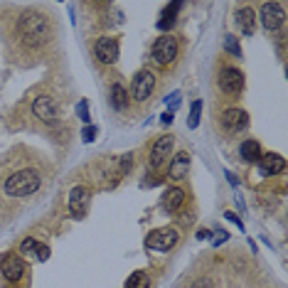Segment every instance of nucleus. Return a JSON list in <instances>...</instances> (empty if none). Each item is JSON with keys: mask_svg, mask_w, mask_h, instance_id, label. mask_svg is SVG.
<instances>
[{"mask_svg": "<svg viewBox=\"0 0 288 288\" xmlns=\"http://www.w3.org/2000/svg\"><path fill=\"white\" fill-rule=\"evenodd\" d=\"M187 200H190V195H187V190L182 185H170L160 195V209L165 214H180L187 205Z\"/></svg>", "mask_w": 288, "mask_h": 288, "instance_id": "15", "label": "nucleus"}, {"mask_svg": "<svg viewBox=\"0 0 288 288\" xmlns=\"http://www.w3.org/2000/svg\"><path fill=\"white\" fill-rule=\"evenodd\" d=\"M47 259H49V247H47V244H42L40 256H37V261H47Z\"/></svg>", "mask_w": 288, "mask_h": 288, "instance_id": "30", "label": "nucleus"}, {"mask_svg": "<svg viewBox=\"0 0 288 288\" xmlns=\"http://www.w3.org/2000/svg\"><path fill=\"white\" fill-rule=\"evenodd\" d=\"M200 119H202V101L200 99H195L192 101V106H190V116H187V128H197L200 126Z\"/></svg>", "mask_w": 288, "mask_h": 288, "instance_id": "24", "label": "nucleus"}, {"mask_svg": "<svg viewBox=\"0 0 288 288\" xmlns=\"http://www.w3.org/2000/svg\"><path fill=\"white\" fill-rule=\"evenodd\" d=\"M40 249H42V242L35 237V234H30V237H25L22 242H20V247H17V254L25 259V256H30V259H37L40 256Z\"/></svg>", "mask_w": 288, "mask_h": 288, "instance_id": "21", "label": "nucleus"}, {"mask_svg": "<svg viewBox=\"0 0 288 288\" xmlns=\"http://www.w3.org/2000/svg\"><path fill=\"white\" fill-rule=\"evenodd\" d=\"M227 180H229L232 185H237V182H239V180H237V175H234L232 170H227Z\"/></svg>", "mask_w": 288, "mask_h": 288, "instance_id": "31", "label": "nucleus"}, {"mask_svg": "<svg viewBox=\"0 0 288 288\" xmlns=\"http://www.w3.org/2000/svg\"><path fill=\"white\" fill-rule=\"evenodd\" d=\"M222 47H224V52H227L232 59H242V44H239V37H237V35H224Z\"/></svg>", "mask_w": 288, "mask_h": 288, "instance_id": "22", "label": "nucleus"}, {"mask_svg": "<svg viewBox=\"0 0 288 288\" xmlns=\"http://www.w3.org/2000/svg\"><path fill=\"white\" fill-rule=\"evenodd\" d=\"M54 37H57V22L52 20L49 12L40 7H27L17 15L12 27V42L17 52L27 57H40L44 49L52 47Z\"/></svg>", "mask_w": 288, "mask_h": 288, "instance_id": "1", "label": "nucleus"}, {"mask_svg": "<svg viewBox=\"0 0 288 288\" xmlns=\"http://www.w3.org/2000/svg\"><path fill=\"white\" fill-rule=\"evenodd\" d=\"M182 52H185V42L180 35H175V32H163L160 37H155V42L150 44V69H160V72H167V69H172L177 62H180V57H182Z\"/></svg>", "mask_w": 288, "mask_h": 288, "instance_id": "3", "label": "nucleus"}, {"mask_svg": "<svg viewBox=\"0 0 288 288\" xmlns=\"http://www.w3.org/2000/svg\"><path fill=\"white\" fill-rule=\"evenodd\" d=\"M44 185V175H42L40 167L35 165H22V167H15L5 175L2 180V195L10 197V200H25V197H32L37 195Z\"/></svg>", "mask_w": 288, "mask_h": 288, "instance_id": "2", "label": "nucleus"}, {"mask_svg": "<svg viewBox=\"0 0 288 288\" xmlns=\"http://www.w3.org/2000/svg\"><path fill=\"white\" fill-rule=\"evenodd\" d=\"M237 155H239L242 163L256 165L259 158L264 155V148H261V143H259L256 138H244V141L239 143V148H237Z\"/></svg>", "mask_w": 288, "mask_h": 288, "instance_id": "19", "label": "nucleus"}, {"mask_svg": "<svg viewBox=\"0 0 288 288\" xmlns=\"http://www.w3.org/2000/svg\"><path fill=\"white\" fill-rule=\"evenodd\" d=\"M190 288H217V284H214L209 276H200V279H195V281L190 284Z\"/></svg>", "mask_w": 288, "mask_h": 288, "instance_id": "25", "label": "nucleus"}, {"mask_svg": "<svg viewBox=\"0 0 288 288\" xmlns=\"http://www.w3.org/2000/svg\"><path fill=\"white\" fill-rule=\"evenodd\" d=\"M234 22L244 37H251L256 32V7L254 5H239L234 10Z\"/></svg>", "mask_w": 288, "mask_h": 288, "instance_id": "17", "label": "nucleus"}, {"mask_svg": "<svg viewBox=\"0 0 288 288\" xmlns=\"http://www.w3.org/2000/svg\"><path fill=\"white\" fill-rule=\"evenodd\" d=\"M30 114L37 124L47 126V128H57L62 126V106L57 101V96L52 94H37L30 101Z\"/></svg>", "mask_w": 288, "mask_h": 288, "instance_id": "6", "label": "nucleus"}, {"mask_svg": "<svg viewBox=\"0 0 288 288\" xmlns=\"http://www.w3.org/2000/svg\"><path fill=\"white\" fill-rule=\"evenodd\" d=\"M256 170L261 177H276L286 170V158L279 155V153H264L256 163Z\"/></svg>", "mask_w": 288, "mask_h": 288, "instance_id": "16", "label": "nucleus"}, {"mask_svg": "<svg viewBox=\"0 0 288 288\" xmlns=\"http://www.w3.org/2000/svg\"><path fill=\"white\" fill-rule=\"evenodd\" d=\"M96 133H99V131H96V126H86V128L82 131V141H84V143H91V141L96 138Z\"/></svg>", "mask_w": 288, "mask_h": 288, "instance_id": "28", "label": "nucleus"}, {"mask_svg": "<svg viewBox=\"0 0 288 288\" xmlns=\"http://www.w3.org/2000/svg\"><path fill=\"white\" fill-rule=\"evenodd\" d=\"M175 153V136L172 133H163L158 136L150 145H148V153H145V165L150 172H158L163 165H167L170 155Z\"/></svg>", "mask_w": 288, "mask_h": 288, "instance_id": "10", "label": "nucleus"}, {"mask_svg": "<svg viewBox=\"0 0 288 288\" xmlns=\"http://www.w3.org/2000/svg\"><path fill=\"white\" fill-rule=\"evenodd\" d=\"M172 119H175V116H172V111H165V114H163V124H170Z\"/></svg>", "mask_w": 288, "mask_h": 288, "instance_id": "32", "label": "nucleus"}, {"mask_svg": "<svg viewBox=\"0 0 288 288\" xmlns=\"http://www.w3.org/2000/svg\"><path fill=\"white\" fill-rule=\"evenodd\" d=\"M0 276H2V281H5L7 286H20V284H25L27 276H30L27 261H25L20 254H15V251L2 254V256H0Z\"/></svg>", "mask_w": 288, "mask_h": 288, "instance_id": "9", "label": "nucleus"}, {"mask_svg": "<svg viewBox=\"0 0 288 288\" xmlns=\"http://www.w3.org/2000/svg\"><path fill=\"white\" fill-rule=\"evenodd\" d=\"M214 82H217V91H219L224 99L232 101V99H239V96L244 94L247 77H244V72H242L237 64H232V62H222L219 69H217Z\"/></svg>", "mask_w": 288, "mask_h": 288, "instance_id": "5", "label": "nucleus"}, {"mask_svg": "<svg viewBox=\"0 0 288 288\" xmlns=\"http://www.w3.org/2000/svg\"><path fill=\"white\" fill-rule=\"evenodd\" d=\"M158 72L150 69V67H141L133 77H131V84H128V96H131V104L138 106V109H145L153 96L158 94Z\"/></svg>", "mask_w": 288, "mask_h": 288, "instance_id": "4", "label": "nucleus"}, {"mask_svg": "<svg viewBox=\"0 0 288 288\" xmlns=\"http://www.w3.org/2000/svg\"><path fill=\"white\" fill-rule=\"evenodd\" d=\"M227 239H229V234H227L224 229H217V232H214V239H212V247H219V244H224Z\"/></svg>", "mask_w": 288, "mask_h": 288, "instance_id": "29", "label": "nucleus"}, {"mask_svg": "<svg viewBox=\"0 0 288 288\" xmlns=\"http://www.w3.org/2000/svg\"><path fill=\"white\" fill-rule=\"evenodd\" d=\"M190 167H192V155L187 150H175L167 160V167H165V180L170 185H180L187 180Z\"/></svg>", "mask_w": 288, "mask_h": 288, "instance_id": "14", "label": "nucleus"}, {"mask_svg": "<svg viewBox=\"0 0 288 288\" xmlns=\"http://www.w3.org/2000/svg\"><path fill=\"white\" fill-rule=\"evenodd\" d=\"M109 104H111V109H114V111H119V114H126V111L131 109L128 89H126L119 79H114V82L109 84Z\"/></svg>", "mask_w": 288, "mask_h": 288, "instance_id": "18", "label": "nucleus"}, {"mask_svg": "<svg viewBox=\"0 0 288 288\" xmlns=\"http://www.w3.org/2000/svg\"><path fill=\"white\" fill-rule=\"evenodd\" d=\"M10 288H20V286H10Z\"/></svg>", "mask_w": 288, "mask_h": 288, "instance_id": "33", "label": "nucleus"}, {"mask_svg": "<svg viewBox=\"0 0 288 288\" xmlns=\"http://www.w3.org/2000/svg\"><path fill=\"white\" fill-rule=\"evenodd\" d=\"M249 124H251V116H249L247 109H242V106H232L229 104V106H224L217 114V128L227 138H237V136L247 133Z\"/></svg>", "mask_w": 288, "mask_h": 288, "instance_id": "7", "label": "nucleus"}, {"mask_svg": "<svg viewBox=\"0 0 288 288\" xmlns=\"http://www.w3.org/2000/svg\"><path fill=\"white\" fill-rule=\"evenodd\" d=\"M180 242H182V232H180V227H175V224L158 227V229H153V232L145 234V249H148V251H155V254H167V251L177 249Z\"/></svg>", "mask_w": 288, "mask_h": 288, "instance_id": "8", "label": "nucleus"}, {"mask_svg": "<svg viewBox=\"0 0 288 288\" xmlns=\"http://www.w3.org/2000/svg\"><path fill=\"white\" fill-rule=\"evenodd\" d=\"M126 288H150V274L148 271H136L128 276Z\"/></svg>", "mask_w": 288, "mask_h": 288, "instance_id": "23", "label": "nucleus"}, {"mask_svg": "<svg viewBox=\"0 0 288 288\" xmlns=\"http://www.w3.org/2000/svg\"><path fill=\"white\" fill-rule=\"evenodd\" d=\"M256 22H261L269 35H276L286 25V2H261L256 10Z\"/></svg>", "mask_w": 288, "mask_h": 288, "instance_id": "11", "label": "nucleus"}, {"mask_svg": "<svg viewBox=\"0 0 288 288\" xmlns=\"http://www.w3.org/2000/svg\"><path fill=\"white\" fill-rule=\"evenodd\" d=\"M77 116L82 119L84 124H89V101H86V99H82V101L77 104Z\"/></svg>", "mask_w": 288, "mask_h": 288, "instance_id": "26", "label": "nucleus"}, {"mask_svg": "<svg viewBox=\"0 0 288 288\" xmlns=\"http://www.w3.org/2000/svg\"><path fill=\"white\" fill-rule=\"evenodd\" d=\"M180 10H182V2H167L163 7V12H160V20L155 22V27L160 32H172V25H175Z\"/></svg>", "mask_w": 288, "mask_h": 288, "instance_id": "20", "label": "nucleus"}, {"mask_svg": "<svg viewBox=\"0 0 288 288\" xmlns=\"http://www.w3.org/2000/svg\"><path fill=\"white\" fill-rule=\"evenodd\" d=\"M91 52L101 67H114L121 57V40L116 35H101V37H96Z\"/></svg>", "mask_w": 288, "mask_h": 288, "instance_id": "13", "label": "nucleus"}, {"mask_svg": "<svg viewBox=\"0 0 288 288\" xmlns=\"http://www.w3.org/2000/svg\"><path fill=\"white\" fill-rule=\"evenodd\" d=\"M224 219H229V222H232V224H234V227H237L239 232H244V224H242V219L237 217V212H232V209H227V212H224Z\"/></svg>", "mask_w": 288, "mask_h": 288, "instance_id": "27", "label": "nucleus"}, {"mask_svg": "<svg viewBox=\"0 0 288 288\" xmlns=\"http://www.w3.org/2000/svg\"><path fill=\"white\" fill-rule=\"evenodd\" d=\"M94 190L86 182H77L74 187H69L67 192V212L72 219H84L89 214V205H91Z\"/></svg>", "mask_w": 288, "mask_h": 288, "instance_id": "12", "label": "nucleus"}]
</instances>
